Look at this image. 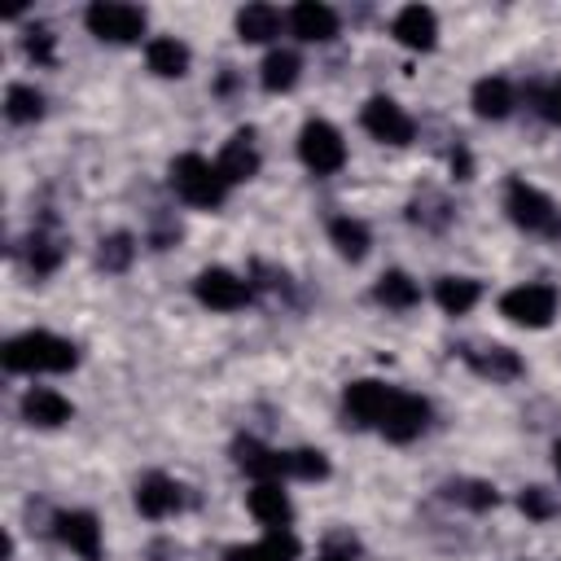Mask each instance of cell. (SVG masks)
I'll return each instance as SVG.
<instances>
[{"label":"cell","mask_w":561,"mask_h":561,"mask_svg":"<svg viewBox=\"0 0 561 561\" xmlns=\"http://www.w3.org/2000/svg\"><path fill=\"white\" fill-rule=\"evenodd\" d=\"M298 70H302L298 53H289V48H272L267 61H263V88H267V92H289V88L298 83Z\"/></svg>","instance_id":"27"},{"label":"cell","mask_w":561,"mask_h":561,"mask_svg":"<svg viewBox=\"0 0 561 561\" xmlns=\"http://www.w3.org/2000/svg\"><path fill=\"white\" fill-rule=\"evenodd\" d=\"M434 298H438V307H443L447 316H465V311L482 298V285H478L473 276H443V280L434 285Z\"/></svg>","instance_id":"23"},{"label":"cell","mask_w":561,"mask_h":561,"mask_svg":"<svg viewBox=\"0 0 561 561\" xmlns=\"http://www.w3.org/2000/svg\"><path fill=\"white\" fill-rule=\"evenodd\" d=\"M237 465H241L254 482H280V478H289L285 451H272V447H263V443H254V438H241V443H237Z\"/></svg>","instance_id":"17"},{"label":"cell","mask_w":561,"mask_h":561,"mask_svg":"<svg viewBox=\"0 0 561 561\" xmlns=\"http://www.w3.org/2000/svg\"><path fill=\"white\" fill-rule=\"evenodd\" d=\"M285 469H289V478H302V482L329 478V460H324V451H316V447H294V451H285Z\"/></svg>","instance_id":"28"},{"label":"cell","mask_w":561,"mask_h":561,"mask_svg":"<svg viewBox=\"0 0 561 561\" xmlns=\"http://www.w3.org/2000/svg\"><path fill=\"white\" fill-rule=\"evenodd\" d=\"M543 110H548V118H557V123H561V83L543 96Z\"/></svg>","instance_id":"35"},{"label":"cell","mask_w":561,"mask_h":561,"mask_svg":"<svg viewBox=\"0 0 561 561\" xmlns=\"http://www.w3.org/2000/svg\"><path fill=\"white\" fill-rule=\"evenodd\" d=\"M329 237H333L337 254H342V259H351V263H359V259L368 254V245H373V237H368L364 219H351V215L333 219V224H329Z\"/></svg>","instance_id":"26"},{"label":"cell","mask_w":561,"mask_h":561,"mask_svg":"<svg viewBox=\"0 0 561 561\" xmlns=\"http://www.w3.org/2000/svg\"><path fill=\"white\" fill-rule=\"evenodd\" d=\"M465 355V364L473 368V373H482V377H491V381H513V377H522V359L508 351V346H478V351H460Z\"/></svg>","instance_id":"20"},{"label":"cell","mask_w":561,"mask_h":561,"mask_svg":"<svg viewBox=\"0 0 561 561\" xmlns=\"http://www.w3.org/2000/svg\"><path fill=\"white\" fill-rule=\"evenodd\" d=\"M83 22H88V31H92L96 39H110V44H131V39L145 35V9L118 4V0H96V4H88Z\"/></svg>","instance_id":"3"},{"label":"cell","mask_w":561,"mask_h":561,"mask_svg":"<svg viewBox=\"0 0 561 561\" xmlns=\"http://www.w3.org/2000/svg\"><path fill=\"white\" fill-rule=\"evenodd\" d=\"M193 289H197V298L210 307V311H237V307H245L250 302V280H241L237 272H228V267H206L197 280H193Z\"/></svg>","instance_id":"8"},{"label":"cell","mask_w":561,"mask_h":561,"mask_svg":"<svg viewBox=\"0 0 561 561\" xmlns=\"http://www.w3.org/2000/svg\"><path fill=\"white\" fill-rule=\"evenodd\" d=\"M522 513L526 517H535V522H543V517H552L557 513V500H552V491H543V486H530V491H522Z\"/></svg>","instance_id":"32"},{"label":"cell","mask_w":561,"mask_h":561,"mask_svg":"<svg viewBox=\"0 0 561 561\" xmlns=\"http://www.w3.org/2000/svg\"><path fill=\"white\" fill-rule=\"evenodd\" d=\"M373 298L381 307H394V311H408L421 302V285L408 276V272H386L377 285H373Z\"/></svg>","instance_id":"25"},{"label":"cell","mask_w":561,"mask_h":561,"mask_svg":"<svg viewBox=\"0 0 561 561\" xmlns=\"http://www.w3.org/2000/svg\"><path fill=\"white\" fill-rule=\"evenodd\" d=\"M4 114H9L13 123H35V118L44 114V96H39L35 88H26V83H13L9 96H4Z\"/></svg>","instance_id":"29"},{"label":"cell","mask_w":561,"mask_h":561,"mask_svg":"<svg viewBox=\"0 0 561 561\" xmlns=\"http://www.w3.org/2000/svg\"><path fill=\"white\" fill-rule=\"evenodd\" d=\"M237 35L245 44H267L272 35H280V13L272 4H245L237 13Z\"/></svg>","instance_id":"22"},{"label":"cell","mask_w":561,"mask_h":561,"mask_svg":"<svg viewBox=\"0 0 561 561\" xmlns=\"http://www.w3.org/2000/svg\"><path fill=\"white\" fill-rule=\"evenodd\" d=\"M171 188L188 206H202V210H215L228 197V180H224L219 162H206L202 153H180L171 162Z\"/></svg>","instance_id":"2"},{"label":"cell","mask_w":561,"mask_h":561,"mask_svg":"<svg viewBox=\"0 0 561 561\" xmlns=\"http://www.w3.org/2000/svg\"><path fill=\"white\" fill-rule=\"evenodd\" d=\"M57 259H61V254H57V245H53V241H44V237H35V241H31V267H35V272H53V267H57Z\"/></svg>","instance_id":"34"},{"label":"cell","mask_w":561,"mask_h":561,"mask_svg":"<svg viewBox=\"0 0 561 561\" xmlns=\"http://www.w3.org/2000/svg\"><path fill=\"white\" fill-rule=\"evenodd\" d=\"M219 171H224V180H228V184H241V180H250V175L259 171L254 131H237V136L224 145V153H219Z\"/></svg>","instance_id":"19"},{"label":"cell","mask_w":561,"mask_h":561,"mask_svg":"<svg viewBox=\"0 0 561 561\" xmlns=\"http://www.w3.org/2000/svg\"><path fill=\"white\" fill-rule=\"evenodd\" d=\"M513 110V83L508 79H478L473 83V114L478 118H504Z\"/></svg>","instance_id":"24"},{"label":"cell","mask_w":561,"mask_h":561,"mask_svg":"<svg viewBox=\"0 0 561 561\" xmlns=\"http://www.w3.org/2000/svg\"><path fill=\"white\" fill-rule=\"evenodd\" d=\"M136 508L145 517H171L184 508V486L167 473H149L140 486H136Z\"/></svg>","instance_id":"11"},{"label":"cell","mask_w":561,"mask_h":561,"mask_svg":"<svg viewBox=\"0 0 561 561\" xmlns=\"http://www.w3.org/2000/svg\"><path fill=\"white\" fill-rule=\"evenodd\" d=\"M289 26H294L298 39H307V44H324V39L337 35V13H333L329 4H320V0H302V4H294Z\"/></svg>","instance_id":"14"},{"label":"cell","mask_w":561,"mask_h":561,"mask_svg":"<svg viewBox=\"0 0 561 561\" xmlns=\"http://www.w3.org/2000/svg\"><path fill=\"white\" fill-rule=\"evenodd\" d=\"M57 539L70 548V552H79L83 561H96L101 557V526H96V517L92 513H57Z\"/></svg>","instance_id":"12"},{"label":"cell","mask_w":561,"mask_h":561,"mask_svg":"<svg viewBox=\"0 0 561 561\" xmlns=\"http://www.w3.org/2000/svg\"><path fill=\"white\" fill-rule=\"evenodd\" d=\"M504 210H508V219H513L517 228H526V232H548V228L557 224V206H552V197L539 193V188L526 184V180H508Z\"/></svg>","instance_id":"6"},{"label":"cell","mask_w":561,"mask_h":561,"mask_svg":"<svg viewBox=\"0 0 561 561\" xmlns=\"http://www.w3.org/2000/svg\"><path fill=\"white\" fill-rule=\"evenodd\" d=\"M26 57H35L39 66H53V35H48L44 26H35V31L26 35Z\"/></svg>","instance_id":"33"},{"label":"cell","mask_w":561,"mask_h":561,"mask_svg":"<svg viewBox=\"0 0 561 561\" xmlns=\"http://www.w3.org/2000/svg\"><path fill=\"white\" fill-rule=\"evenodd\" d=\"M359 118H364V131H368L373 140H386V145H408V140H412V118H408V110H403L399 101H390V96H373Z\"/></svg>","instance_id":"9"},{"label":"cell","mask_w":561,"mask_h":561,"mask_svg":"<svg viewBox=\"0 0 561 561\" xmlns=\"http://www.w3.org/2000/svg\"><path fill=\"white\" fill-rule=\"evenodd\" d=\"M250 513H254L267 530H289L294 504H289V495H285L280 482H254V491H250Z\"/></svg>","instance_id":"16"},{"label":"cell","mask_w":561,"mask_h":561,"mask_svg":"<svg viewBox=\"0 0 561 561\" xmlns=\"http://www.w3.org/2000/svg\"><path fill=\"white\" fill-rule=\"evenodd\" d=\"M145 61H149V70L162 75V79H180V75L188 70V48H184L175 35H158V39H149Z\"/></svg>","instance_id":"21"},{"label":"cell","mask_w":561,"mask_h":561,"mask_svg":"<svg viewBox=\"0 0 561 561\" xmlns=\"http://www.w3.org/2000/svg\"><path fill=\"white\" fill-rule=\"evenodd\" d=\"M224 561H298V539L289 530H267L259 543L228 548Z\"/></svg>","instance_id":"18"},{"label":"cell","mask_w":561,"mask_h":561,"mask_svg":"<svg viewBox=\"0 0 561 561\" xmlns=\"http://www.w3.org/2000/svg\"><path fill=\"white\" fill-rule=\"evenodd\" d=\"M298 158H302L307 171H316V175L342 171V162H346L342 131H337L333 123H324V118H311V123L298 131Z\"/></svg>","instance_id":"4"},{"label":"cell","mask_w":561,"mask_h":561,"mask_svg":"<svg viewBox=\"0 0 561 561\" xmlns=\"http://www.w3.org/2000/svg\"><path fill=\"white\" fill-rule=\"evenodd\" d=\"M394 39L403 44V48H434V39H438V18H434V9H425V4H408V9H399L394 13Z\"/></svg>","instance_id":"13"},{"label":"cell","mask_w":561,"mask_h":561,"mask_svg":"<svg viewBox=\"0 0 561 561\" xmlns=\"http://www.w3.org/2000/svg\"><path fill=\"white\" fill-rule=\"evenodd\" d=\"M22 416L31 425H39V430H57L61 421H70V399L57 394V390H48V386H31L22 394Z\"/></svg>","instance_id":"15"},{"label":"cell","mask_w":561,"mask_h":561,"mask_svg":"<svg viewBox=\"0 0 561 561\" xmlns=\"http://www.w3.org/2000/svg\"><path fill=\"white\" fill-rule=\"evenodd\" d=\"M390 394H394V386L364 377V381H351V386H346L342 403H346V416H351L355 425H373V430H377V421H381V412H386Z\"/></svg>","instance_id":"10"},{"label":"cell","mask_w":561,"mask_h":561,"mask_svg":"<svg viewBox=\"0 0 561 561\" xmlns=\"http://www.w3.org/2000/svg\"><path fill=\"white\" fill-rule=\"evenodd\" d=\"M500 311L513 324H522V329H543L557 316V289L552 285H539V280H526V285H517V289H508L500 298Z\"/></svg>","instance_id":"5"},{"label":"cell","mask_w":561,"mask_h":561,"mask_svg":"<svg viewBox=\"0 0 561 561\" xmlns=\"http://www.w3.org/2000/svg\"><path fill=\"white\" fill-rule=\"evenodd\" d=\"M447 495L460 500L465 508H478V513H482V508H495V500H500L491 482H473V478H465V482H447Z\"/></svg>","instance_id":"30"},{"label":"cell","mask_w":561,"mask_h":561,"mask_svg":"<svg viewBox=\"0 0 561 561\" xmlns=\"http://www.w3.org/2000/svg\"><path fill=\"white\" fill-rule=\"evenodd\" d=\"M552 465H557V473H561V443L552 447Z\"/></svg>","instance_id":"37"},{"label":"cell","mask_w":561,"mask_h":561,"mask_svg":"<svg viewBox=\"0 0 561 561\" xmlns=\"http://www.w3.org/2000/svg\"><path fill=\"white\" fill-rule=\"evenodd\" d=\"M79 351L70 337H57L48 329H31L4 342V368L9 373H66L75 368Z\"/></svg>","instance_id":"1"},{"label":"cell","mask_w":561,"mask_h":561,"mask_svg":"<svg viewBox=\"0 0 561 561\" xmlns=\"http://www.w3.org/2000/svg\"><path fill=\"white\" fill-rule=\"evenodd\" d=\"M131 254H136L131 237H127V232H114V237H105V241H101V254H96V263H101L105 272H123V267L131 263Z\"/></svg>","instance_id":"31"},{"label":"cell","mask_w":561,"mask_h":561,"mask_svg":"<svg viewBox=\"0 0 561 561\" xmlns=\"http://www.w3.org/2000/svg\"><path fill=\"white\" fill-rule=\"evenodd\" d=\"M316 561H351V548H329V552H320Z\"/></svg>","instance_id":"36"},{"label":"cell","mask_w":561,"mask_h":561,"mask_svg":"<svg viewBox=\"0 0 561 561\" xmlns=\"http://www.w3.org/2000/svg\"><path fill=\"white\" fill-rule=\"evenodd\" d=\"M425 421H430V403H425L421 394L394 390L390 403H386V412H381V421H377V430H381L390 443H412V438L425 430Z\"/></svg>","instance_id":"7"}]
</instances>
